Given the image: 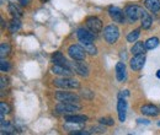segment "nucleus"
<instances>
[{"instance_id":"24","label":"nucleus","mask_w":160,"mask_h":135,"mask_svg":"<svg viewBox=\"0 0 160 135\" xmlns=\"http://www.w3.org/2000/svg\"><path fill=\"white\" fill-rule=\"evenodd\" d=\"M20 28H21L20 20L16 19V17H12V20L9 22V31H10L11 33H15V32H18Z\"/></svg>"},{"instance_id":"29","label":"nucleus","mask_w":160,"mask_h":135,"mask_svg":"<svg viewBox=\"0 0 160 135\" xmlns=\"http://www.w3.org/2000/svg\"><path fill=\"white\" fill-rule=\"evenodd\" d=\"M0 111H1V113H2V114H9L11 109H10V106H9L8 103L1 102V103H0Z\"/></svg>"},{"instance_id":"19","label":"nucleus","mask_w":160,"mask_h":135,"mask_svg":"<svg viewBox=\"0 0 160 135\" xmlns=\"http://www.w3.org/2000/svg\"><path fill=\"white\" fill-rule=\"evenodd\" d=\"M145 51H147V47H145V43L143 42H136L131 49L132 54L133 55H138V54H145Z\"/></svg>"},{"instance_id":"6","label":"nucleus","mask_w":160,"mask_h":135,"mask_svg":"<svg viewBox=\"0 0 160 135\" xmlns=\"http://www.w3.org/2000/svg\"><path fill=\"white\" fill-rule=\"evenodd\" d=\"M68 66L75 71L77 74H79L80 76H88L89 75V68L86 64L82 63V60H77V61H73V63H69Z\"/></svg>"},{"instance_id":"33","label":"nucleus","mask_w":160,"mask_h":135,"mask_svg":"<svg viewBox=\"0 0 160 135\" xmlns=\"http://www.w3.org/2000/svg\"><path fill=\"white\" fill-rule=\"evenodd\" d=\"M18 1L20 2V5H22V6H27L31 2V0H18Z\"/></svg>"},{"instance_id":"26","label":"nucleus","mask_w":160,"mask_h":135,"mask_svg":"<svg viewBox=\"0 0 160 135\" xmlns=\"http://www.w3.org/2000/svg\"><path fill=\"white\" fill-rule=\"evenodd\" d=\"M144 43H145L147 49H153V48H155V47L159 44V38H157V37H152V38L147 39Z\"/></svg>"},{"instance_id":"3","label":"nucleus","mask_w":160,"mask_h":135,"mask_svg":"<svg viewBox=\"0 0 160 135\" xmlns=\"http://www.w3.org/2000/svg\"><path fill=\"white\" fill-rule=\"evenodd\" d=\"M80 109V106L78 103H72V102H60L56 106V112L59 114H73L77 111Z\"/></svg>"},{"instance_id":"5","label":"nucleus","mask_w":160,"mask_h":135,"mask_svg":"<svg viewBox=\"0 0 160 135\" xmlns=\"http://www.w3.org/2000/svg\"><path fill=\"white\" fill-rule=\"evenodd\" d=\"M68 54L73 60H84L86 57V52L84 49V47H81L79 44H73L68 48Z\"/></svg>"},{"instance_id":"12","label":"nucleus","mask_w":160,"mask_h":135,"mask_svg":"<svg viewBox=\"0 0 160 135\" xmlns=\"http://www.w3.org/2000/svg\"><path fill=\"white\" fill-rule=\"evenodd\" d=\"M117 113H118V118L120 122H124L126 120V116H127V101L126 98L118 97V102H117Z\"/></svg>"},{"instance_id":"23","label":"nucleus","mask_w":160,"mask_h":135,"mask_svg":"<svg viewBox=\"0 0 160 135\" xmlns=\"http://www.w3.org/2000/svg\"><path fill=\"white\" fill-rule=\"evenodd\" d=\"M140 22H142V27H143L144 30L149 28V27L152 26V22H153V20H152V17H150V15H149L147 11H144V10H143L142 16H140Z\"/></svg>"},{"instance_id":"32","label":"nucleus","mask_w":160,"mask_h":135,"mask_svg":"<svg viewBox=\"0 0 160 135\" xmlns=\"http://www.w3.org/2000/svg\"><path fill=\"white\" fill-rule=\"evenodd\" d=\"M105 132H106L105 128H100V127H95V128L91 129V134H92V133H95V134H96V133H98V134H103Z\"/></svg>"},{"instance_id":"2","label":"nucleus","mask_w":160,"mask_h":135,"mask_svg":"<svg viewBox=\"0 0 160 135\" xmlns=\"http://www.w3.org/2000/svg\"><path fill=\"white\" fill-rule=\"evenodd\" d=\"M120 37V30L116 25H108L103 28V38L106 39L107 43L113 44Z\"/></svg>"},{"instance_id":"1","label":"nucleus","mask_w":160,"mask_h":135,"mask_svg":"<svg viewBox=\"0 0 160 135\" xmlns=\"http://www.w3.org/2000/svg\"><path fill=\"white\" fill-rule=\"evenodd\" d=\"M53 85L64 89V90H77L80 87V82L75 79H72L70 76H63L62 79H56L53 80Z\"/></svg>"},{"instance_id":"4","label":"nucleus","mask_w":160,"mask_h":135,"mask_svg":"<svg viewBox=\"0 0 160 135\" xmlns=\"http://www.w3.org/2000/svg\"><path fill=\"white\" fill-rule=\"evenodd\" d=\"M142 12H143V9L139 7V6H137V5H129L124 10L126 19L128 20L129 22H134V21H137L138 19H140Z\"/></svg>"},{"instance_id":"35","label":"nucleus","mask_w":160,"mask_h":135,"mask_svg":"<svg viewBox=\"0 0 160 135\" xmlns=\"http://www.w3.org/2000/svg\"><path fill=\"white\" fill-rule=\"evenodd\" d=\"M138 120V123H144V124H149V122L148 120H145V119H137Z\"/></svg>"},{"instance_id":"13","label":"nucleus","mask_w":160,"mask_h":135,"mask_svg":"<svg viewBox=\"0 0 160 135\" xmlns=\"http://www.w3.org/2000/svg\"><path fill=\"white\" fill-rule=\"evenodd\" d=\"M52 73L63 77V76H72L74 71H73L70 68H68V66H63V65H57V64H54V65L52 66Z\"/></svg>"},{"instance_id":"25","label":"nucleus","mask_w":160,"mask_h":135,"mask_svg":"<svg viewBox=\"0 0 160 135\" xmlns=\"http://www.w3.org/2000/svg\"><path fill=\"white\" fill-rule=\"evenodd\" d=\"M81 44H82L85 52H88L90 55H95V54L98 53V49H96V47L94 46V43H81Z\"/></svg>"},{"instance_id":"16","label":"nucleus","mask_w":160,"mask_h":135,"mask_svg":"<svg viewBox=\"0 0 160 135\" xmlns=\"http://www.w3.org/2000/svg\"><path fill=\"white\" fill-rule=\"evenodd\" d=\"M82 127H84V123H74V122H65L63 125V128L67 132H72V134L78 130H81Z\"/></svg>"},{"instance_id":"28","label":"nucleus","mask_w":160,"mask_h":135,"mask_svg":"<svg viewBox=\"0 0 160 135\" xmlns=\"http://www.w3.org/2000/svg\"><path fill=\"white\" fill-rule=\"evenodd\" d=\"M139 35H140L139 30H134V31H132V32L127 36V41H128V42H131V43L137 42V39H138V37H139Z\"/></svg>"},{"instance_id":"27","label":"nucleus","mask_w":160,"mask_h":135,"mask_svg":"<svg viewBox=\"0 0 160 135\" xmlns=\"http://www.w3.org/2000/svg\"><path fill=\"white\" fill-rule=\"evenodd\" d=\"M9 53H10V46L8 43H1V46H0V57L5 58Z\"/></svg>"},{"instance_id":"22","label":"nucleus","mask_w":160,"mask_h":135,"mask_svg":"<svg viewBox=\"0 0 160 135\" xmlns=\"http://www.w3.org/2000/svg\"><path fill=\"white\" fill-rule=\"evenodd\" d=\"M52 60H53V63L54 64H57V65H63V66H68V64H69V61H67V59L65 57L60 53V52H57V53H54L53 55H52ZM69 68V66H68Z\"/></svg>"},{"instance_id":"36","label":"nucleus","mask_w":160,"mask_h":135,"mask_svg":"<svg viewBox=\"0 0 160 135\" xmlns=\"http://www.w3.org/2000/svg\"><path fill=\"white\" fill-rule=\"evenodd\" d=\"M157 76H158L160 79V70H158V73H157Z\"/></svg>"},{"instance_id":"21","label":"nucleus","mask_w":160,"mask_h":135,"mask_svg":"<svg viewBox=\"0 0 160 135\" xmlns=\"http://www.w3.org/2000/svg\"><path fill=\"white\" fill-rule=\"evenodd\" d=\"M65 122H74V123H85L88 120L86 116H81V114H67L64 117Z\"/></svg>"},{"instance_id":"9","label":"nucleus","mask_w":160,"mask_h":135,"mask_svg":"<svg viewBox=\"0 0 160 135\" xmlns=\"http://www.w3.org/2000/svg\"><path fill=\"white\" fill-rule=\"evenodd\" d=\"M86 27H88L91 32L99 33V32L102 31V22H101V20L99 19V17H96V16H90V17L86 19Z\"/></svg>"},{"instance_id":"15","label":"nucleus","mask_w":160,"mask_h":135,"mask_svg":"<svg viewBox=\"0 0 160 135\" xmlns=\"http://www.w3.org/2000/svg\"><path fill=\"white\" fill-rule=\"evenodd\" d=\"M116 77L120 82H123L127 79V71H126V65L124 63L118 61L116 64Z\"/></svg>"},{"instance_id":"17","label":"nucleus","mask_w":160,"mask_h":135,"mask_svg":"<svg viewBox=\"0 0 160 135\" xmlns=\"http://www.w3.org/2000/svg\"><path fill=\"white\" fill-rule=\"evenodd\" d=\"M144 5L150 12H158L160 10V0H144Z\"/></svg>"},{"instance_id":"38","label":"nucleus","mask_w":160,"mask_h":135,"mask_svg":"<svg viewBox=\"0 0 160 135\" xmlns=\"http://www.w3.org/2000/svg\"><path fill=\"white\" fill-rule=\"evenodd\" d=\"M43 1H44V0H43Z\"/></svg>"},{"instance_id":"31","label":"nucleus","mask_w":160,"mask_h":135,"mask_svg":"<svg viewBox=\"0 0 160 135\" xmlns=\"http://www.w3.org/2000/svg\"><path fill=\"white\" fill-rule=\"evenodd\" d=\"M9 69H10V66H9L8 61H5L4 58H1V61H0V70H1V71H8Z\"/></svg>"},{"instance_id":"11","label":"nucleus","mask_w":160,"mask_h":135,"mask_svg":"<svg viewBox=\"0 0 160 135\" xmlns=\"http://www.w3.org/2000/svg\"><path fill=\"white\" fill-rule=\"evenodd\" d=\"M145 64V54H138V55H134L133 58L131 59L129 61V65H131V69L134 70V71H139L140 69H143Z\"/></svg>"},{"instance_id":"37","label":"nucleus","mask_w":160,"mask_h":135,"mask_svg":"<svg viewBox=\"0 0 160 135\" xmlns=\"http://www.w3.org/2000/svg\"><path fill=\"white\" fill-rule=\"evenodd\" d=\"M158 124H159V125H160V122H159V123H158Z\"/></svg>"},{"instance_id":"10","label":"nucleus","mask_w":160,"mask_h":135,"mask_svg":"<svg viewBox=\"0 0 160 135\" xmlns=\"http://www.w3.org/2000/svg\"><path fill=\"white\" fill-rule=\"evenodd\" d=\"M80 43H94V32L86 28H79L77 32Z\"/></svg>"},{"instance_id":"14","label":"nucleus","mask_w":160,"mask_h":135,"mask_svg":"<svg viewBox=\"0 0 160 135\" xmlns=\"http://www.w3.org/2000/svg\"><path fill=\"white\" fill-rule=\"evenodd\" d=\"M140 112H142L144 116L157 117V116H159L160 109L157 106H154V104H144V106L140 107Z\"/></svg>"},{"instance_id":"30","label":"nucleus","mask_w":160,"mask_h":135,"mask_svg":"<svg viewBox=\"0 0 160 135\" xmlns=\"http://www.w3.org/2000/svg\"><path fill=\"white\" fill-rule=\"evenodd\" d=\"M100 124L103 125H108V127H112L115 124V120L112 118H101L100 119Z\"/></svg>"},{"instance_id":"20","label":"nucleus","mask_w":160,"mask_h":135,"mask_svg":"<svg viewBox=\"0 0 160 135\" xmlns=\"http://www.w3.org/2000/svg\"><path fill=\"white\" fill-rule=\"evenodd\" d=\"M8 10H9L10 15H11L12 17H16V19L22 17V10H21L15 2H10L9 6H8Z\"/></svg>"},{"instance_id":"18","label":"nucleus","mask_w":160,"mask_h":135,"mask_svg":"<svg viewBox=\"0 0 160 135\" xmlns=\"http://www.w3.org/2000/svg\"><path fill=\"white\" fill-rule=\"evenodd\" d=\"M0 123H1V134H5V135L15 134L16 128H15L11 123L5 122V120H2V122H0Z\"/></svg>"},{"instance_id":"8","label":"nucleus","mask_w":160,"mask_h":135,"mask_svg":"<svg viewBox=\"0 0 160 135\" xmlns=\"http://www.w3.org/2000/svg\"><path fill=\"white\" fill-rule=\"evenodd\" d=\"M108 15L110 17L117 23H124L126 22V15L124 12L117 6H110L108 7Z\"/></svg>"},{"instance_id":"7","label":"nucleus","mask_w":160,"mask_h":135,"mask_svg":"<svg viewBox=\"0 0 160 135\" xmlns=\"http://www.w3.org/2000/svg\"><path fill=\"white\" fill-rule=\"evenodd\" d=\"M56 98L59 102H72V103H78L79 102V96L73 94V92H68V91H58L56 92Z\"/></svg>"},{"instance_id":"34","label":"nucleus","mask_w":160,"mask_h":135,"mask_svg":"<svg viewBox=\"0 0 160 135\" xmlns=\"http://www.w3.org/2000/svg\"><path fill=\"white\" fill-rule=\"evenodd\" d=\"M6 85V79L5 77H1V90H4V86Z\"/></svg>"}]
</instances>
